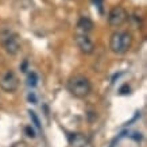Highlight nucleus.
Returning a JSON list of instances; mask_svg holds the SVG:
<instances>
[{"label":"nucleus","instance_id":"obj_1","mask_svg":"<svg viewBox=\"0 0 147 147\" xmlns=\"http://www.w3.org/2000/svg\"><path fill=\"white\" fill-rule=\"evenodd\" d=\"M67 90L70 92V94H73L77 98H84L90 93L92 85H90L89 80L84 76H73L69 78L67 81Z\"/></svg>","mask_w":147,"mask_h":147},{"label":"nucleus","instance_id":"obj_2","mask_svg":"<svg viewBox=\"0 0 147 147\" xmlns=\"http://www.w3.org/2000/svg\"><path fill=\"white\" fill-rule=\"evenodd\" d=\"M132 46V35L128 31H116L111 35L109 49L115 54H125Z\"/></svg>","mask_w":147,"mask_h":147},{"label":"nucleus","instance_id":"obj_3","mask_svg":"<svg viewBox=\"0 0 147 147\" xmlns=\"http://www.w3.org/2000/svg\"><path fill=\"white\" fill-rule=\"evenodd\" d=\"M19 86V78L12 70L5 71L0 77V88L4 92H15Z\"/></svg>","mask_w":147,"mask_h":147},{"label":"nucleus","instance_id":"obj_4","mask_svg":"<svg viewBox=\"0 0 147 147\" xmlns=\"http://www.w3.org/2000/svg\"><path fill=\"white\" fill-rule=\"evenodd\" d=\"M127 18H128L127 11L123 7L117 5V7H113L108 13V23L112 27H119L127 20Z\"/></svg>","mask_w":147,"mask_h":147},{"label":"nucleus","instance_id":"obj_5","mask_svg":"<svg viewBox=\"0 0 147 147\" xmlns=\"http://www.w3.org/2000/svg\"><path fill=\"white\" fill-rule=\"evenodd\" d=\"M1 43L4 46L5 51L11 55H15V54H18V51L20 50V43H19V39L18 36L15 35V34H7V35H3L1 38Z\"/></svg>","mask_w":147,"mask_h":147},{"label":"nucleus","instance_id":"obj_6","mask_svg":"<svg viewBox=\"0 0 147 147\" xmlns=\"http://www.w3.org/2000/svg\"><path fill=\"white\" fill-rule=\"evenodd\" d=\"M76 43L77 46L80 47V50L82 51V53L85 54H90V53H93V50H94V45H93V42L88 38V35L86 34H78V35H76Z\"/></svg>","mask_w":147,"mask_h":147},{"label":"nucleus","instance_id":"obj_7","mask_svg":"<svg viewBox=\"0 0 147 147\" xmlns=\"http://www.w3.org/2000/svg\"><path fill=\"white\" fill-rule=\"evenodd\" d=\"M69 143L71 147H85L88 144V139L84 134H70Z\"/></svg>","mask_w":147,"mask_h":147},{"label":"nucleus","instance_id":"obj_8","mask_svg":"<svg viewBox=\"0 0 147 147\" xmlns=\"http://www.w3.org/2000/svg\"><path fill=\"white\" fill-rule=\"evenodd\" d=\"M77 27H78V28H80L82 32H85V34H86V32H89V31H92V30H93L94 24H93V22H92L89 18H86V16H82V18L78 19Z\"/></svg>","mask_w":147,"mask_h":147},{"label":"nucleus","instance_id":"obj_9","mask_svg":"<svg viewBox=\"0 0 147 147\" xmlns=\"http://www.w3.org/2000/svg\"><path fill=\"white\" fill-rule=\"evenodd\" d=\"M36 84H38V74H36L35 71H31L27 76V85L34 88V86H36Z\"/></svg>","mask_w":147,"mask_h":147},{"label":"nucleus","instance_id":"obj_10","mask_svg":"<svg viewBox=\"0 0 147 147\" xmlns=\"http://www.w3.org/2000/svg\"><path fill=\"white\" fill-rule=\"evenodd\" d=\"M28 113H30V117H31V120L34 121V124H35L36 128H40V121H39V119H38V116L35 115V112H34V111H30Z\"/></svg>","mask_w":147,"mask_h":147},{"label":"nucleus","instance_id":"obj_11","mask_svg":"<svg viewBox=\"0 0 147 147\" xmlns=\"http://www.w3.org/2000/svg\"><path fill=\"white\" fill-rule=\"evenodd\" d=\"M24 132H26V135L28 136V138H35V136H36L35 131H34V128H32L31 125H27V127H24Z\"/></svg>","mask_w":147,"mask_h":147},{"label":"nucleus","instance_id":"obj_12","mask_svg":"<svg viewBox=\"0 0 147 147\" xmlns=\"http://www.w3.org/2000/svg\"><path fill=\"white\" fill-rule=\"evenodd\" d=\"M129 86H128V84H124V85H121L120 86V89H119V93L120 94H128L129 93Z\"/></svg>","mask_w":147,"mask_h":147},{"label":"nucleus","instance_id":"obj_13","mask_svg":"<svg viewBox=\"0 0 147 147\" xmlns=\"http://www.w3.org/2000/svg\"><path fill=\"white\" fill-rule=\"evenodd\" d=\"M92 3L100 9V12H102V0H92Z\"/></svg>","mask_w":147,"mask_h":147},{"label":"nucleus","instance_id":"obj_14","mask_svg":"<svg viewBox=\"0 0 147 147\" xmlns=\"http://www.w3.org/2000/svg\"><path fill=\"white\" fill-rule=\"evenodd\" d=\"M27 98H28V101H32V104H35L36 102V97H35V94L34 93H30Z\"/></svg>","mask_w":147,"mask_h":147},{"label":"nucleus","instance_id":"obj_15","mask_svg":"<svg viewBox=\"0 0 147 147\" xmlns=\"http://www.w3.org/2000/svg\"><path fill=\"white\" fill-rule=\"evenodd\" d=\"M27 61H24V62H23V65H22V71H26V67H27Z\"/></svg>","mask_w":147,"mask_h":147}]
</instances>
